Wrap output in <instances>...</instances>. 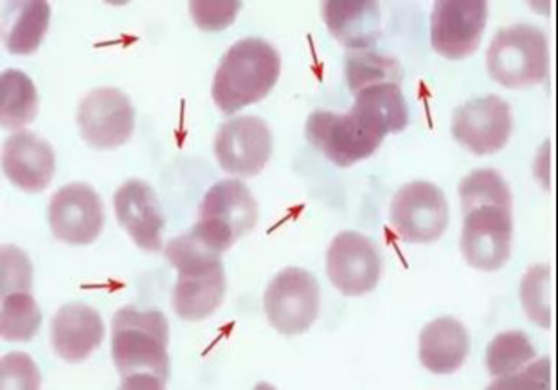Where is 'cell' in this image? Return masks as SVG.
Listing matches in <instances>:
<instances>
[{
    "instance_id": "cell-1",
    "label": "cell",
    "mask_w": 558,
    "mask_h": 390,
    "mask_svg": "<svg viewBox=\"0 0 558 390\" xmlns=\"http://www.w3.org/2000/svg\"><path fill=\"white\" fill-rule=\"evenodd\" d=\"M170 326L159 309L124 306L112 319V359L121 389H166L170 376Z\"/></svg>"
},
{
    "instance_id": "cell-2",
    "label": "cell",
    "mask_w": 558,
    "mask_h": 390,
    "mask_svg": "<svg viewBox=\"0 0 558 390\" xmlns=\"http://www.w3.org/2000/svg\"><path fill=\"white\" fill-rule=\"evenodd\" d=\"M165 256L179 273L171 298L177 317L190 322L211 317L222 306L228 288L222 254L193 227L166 245Z\"/></svg>"
},
{
    "instance_id": "cell-3",
    "label": "cell",
    "mask_w": 558,
    "mask_h": 390,
    "mask_svg": "<svg viewBox=\"0 0 558 390\" xmlns=\"http://www.w3.org/2000/svg\"><path fill=\"white\" fill-rule=\"evenodd\" d=\"M281 57L269 41L243 38L231 46L218 65L211 96L226 115L258 103L278 83Z\"/></svg>"
},
{
    "instance_id": "cell-4",
    "label": "cell",
    "mask_w": 558,
    "mask_h": 390,
    "mask_svg": "<svg viewBox=\"0 0 558 390\" xmlns=\"http://www.w3.org/2000/svg\"><path fill=\"white\" fill-rule=\"evenodd\" d=\"M492 80L507 88H526L548 80V35L530 26L505 27L492 40L486 54Z\"/></svg>"
},
{
    "instance_id": "cell-5",
    "label": "cell",
    "mask_w": 558,
    "mask_h": 390,
    "mask_svg": "<svg viewBox=\"0 0 558 390\" xmlns=\"http://www.w3.org/2000/svg\"><path fill=\"white\" fill-rule=\"evenodd\" d=\"M258 221V204L253 193L240 180L217 182L207 191L198 207V223L202 236L220 254L228 252L240 237L253 231Z\"/></svg>"
},
{
    "instance_id": "cell-6",
    "label": "cell",
    "mask_w": 558,
    "mask_h": 390,
    "mask_svg": "<svg viewBox=\"0 0 558 390\" xmlns=\"http://www.w3.org/2000/svg\"><path fill=\"white\" fill-rule=\"evenodd\" d=\"M319 308V283L303 268H284L265 290L267 320L278 333L287 337L306 333L316 322Z\"/></svg>"
},
{
    "instance_id": "cell-7",
    "label": "cell",
    "mask_w": 558,
    "mask_h": 390,
    "mask_svg": "<svg viewBox=\"0 0 558 390\" xmlns=\"http://www.w3.org/2000/svg\"><path fill=\"white\" fill-rule=\"evenodd\" d=\"M389 220L403 242L433 243L449 226V204L438 185L414 180L397 191Z\"/></svg>"
},
{
    "instance_id": "cell-8",
    "label": "cell",
    "mask_w": 558,
    "mask_h": 390,
    "mask_svg": "<svg viewBox=\"0 0 558 390\" xmlns=\"http://www.w3.org/2000/svg\"><path fill=\"white\" fill-rule=\"evenodd\" d=\"M305 134L308 143L339 168H350L369 159L386 139L362 124L352 112L326 110H317L306 119Z\"/></svg>"
},
{
    "instance_id": "cell-9",
    "label": "cell",
    "mask_w": 558,
    "mask_h": 390,
    "mask_svg": "<svg viewBox=\"0 0 558 390\" xmlns=\"http://www.w3.org/2000/svg\"><path fill=\"white\" fill-rule=\"evenodd\" d=\"M383 254L369 237L341 232L326 252V273L333 288L347 297L373 292L383 278Z\"/></svg>"
},
{
    "instance_id": "cell-10",
    "label": "cell",
    "mask_w": 558,
    "mask_h": 390,
    "mask_svg": "<svg viewBox=\"0 0 558 390\" xmlns=\"http://www.w3.org/2000/svg\"><path fill=\"white\" fill-rule=\"evenodd\" d=\"M512 209L485 206L463 215L461 252L481 272H496L512 256Z\"/></svg>"
},
{
    "instance_id": "cell-11",
    "label": "cell",
    "mask_w": 558,
    "mask_h": 390,
    "mask_svg": "<svg viewBox=\"0 0 558 390\" xmlns=\"http://www.w3.org/2000/svg\"><path fill=\"white\" fill-rule=\"evenodd\" d=\"M485 0H438L430 16V44L439 57L463 60L477 51L485 33Z\"/></svg>"
},
{
    "instance_id": "cell-12",
    "label": "cell",
    "mask_w": 558,
    "mask_h": 390,
    "mask_svg": "<svg viewBox=\"0 0 558 390\" xmlns=\"http://www.w3.org/2000/svg\"><path fill=\"white\" fill-rule=\"evenodd\" d=\"M82 139L94 149H116L129 143L135 130V110L120 88H94L78 108Z\"/></svg>"
},
{
    "instance_id": "cell-13",
    "label": "cell",
    "mask_w": 558,
    "mask_h": 390,
    "mask_svg": "<svg viewBox=\"0 0 558 390\" xmlns=\"http://www.w3.org/2000/svg\"><path fill=\"white\" fill-rule=\"evenodd\" d=\"M47 220L58 242L90 245L104 231V202L90 185L73 182L52 195Z\"/></svg>"
},
{
    "instance_id": "cell-14",
    "label": "cell",
    "mask_w": 558,
    "mask_h": 390,
    "mask_svg": "<svg viewBox=\"0 0 558 390\" xmlns=\"http://www.w3.org/2000/svg\"><path fill=\"white\" fill-rule=\"evenodd\" d=\"M512 108L494 94L456 108L452 137L474 155L501 151L512 135Z\"/></svg>"
},
{
    "instance_id": "cell-15",
    "label": "cell",
    "mask_w": 558,
    "mask_h": 390,
    "mask_svg": "<svg viewBox=\"0 0 558 390\" xmlns=\"http://www.w3.org/2000/svg\"><path fill=\"white\" fill-rule=\"evenodd\" d=\"M215 155L226 173L254 176L272 155V134L264 119L240 115L223 123L215 137Z\"/></svg>"
},
{
    "instance_id": "cell-16",
    "label": "cell",
    "mask_w": 558,
    "mask_h": 390,
    "mask_svg": "<svg viewBox=\"0 0 558 390\" xmlns=\"http://www.w3.org/2000/svg\"><path fill=\"white\" fill-rule=\"evenodd\" d=\"M116 218L135 245L145 252H162L165 216L156 191L145 180L124 182L114 195Z\"/></svg>"
},
{
    "instance_id": "cell-17",
    "label": "cell",
    "mask_w": 558,
    "mask_h": 390,
    "mask_svg": "<svg viewBox=\"0 0 558 390\" xmlns=\"http://www.w3.org/2000/svg\"><path fill=\"white\" fill-rule=\"evenodd\" d=\"M57 168L54 149L40 135L21 130L2 146V171L24 193H40L51 184Z\"/></svg>"
},
{
    "instance_id": "cell-18",
    "label": "cell",
    "mask_w": 558,
    "mask_h": 390,
    "mask_svg": "<svg viewBox=\"0 0 558 390\" xmlns=\"http://www.w3.org/2000/svg\"><path fill=\"white\" fill-rule=\"evenodd\" d=\"M104 340V319L87 304H65L52 319V350L69 364H80L87 359Z\"/></svg>"
},
{
    "instance_id": "cell-19",
    "label": "cell",
    "mask_w": 558,
    "mask_h": 390,
    "mask_svg": "<svg viewBox=\"0 0 558 390\" xmlns=\"http://www.w3.org/2000/svg\"><path fill=\"white\" fill-rule=\"evenodd\" d=\"M320 15L331 36L352 51L369 49L383 33V11L372 0H326Z\"/></svg>"
},
{
    "instance_id": "cell-20",
    "label": "cell",
    "mask_w": 558,
    "mask_h": 390,
    "mask_svg": "<svg viewBox=\"0 0 558 390\" xmlns=\"http://www.w3.org/2000/svg\"><path fill=\"white\" fill-rule=\"evenodd\" d=\"M471 353V334L460 320L439 317L420 333V362L435 375H452Z\"/></svg>"
},
{
    "instance_id": "cell-21",
    "label": "cell",
    "mask_w": 558,
    "mask_h": 390,
    "mask_svg": "<svg viewBox=\"0 0 558 390\" xmlns=\"http://www.w3.org/2000/svg\"><path fill=\"white\" fill-rule=\"evenodd\" d=\"M350 112L375 134H400L408 129L409 107L399 83H384L355 94Z\"/></svg>"
},
{
    "instance_id": "cell-22",
    "label": "cell",
    "mask_w": 558,
    "mask_h": 390,
    "mask_svg": "<svg viewBox=\"0 0 558 390\" xmlns=\"http://www.w3.org/2000/svg\"><path fill=\"white\" fill-rule=\"evenodd\" d=\"M51 22V5L44 0L8 2L2 11V41L16 57L38 51Z\"/></svg>"
},
{
    "instance_id": "cell-23",
    "label": "cell",
    "mask_w": 558,
    "mask_h": 390,
    "mask_svg": "<svg viewBox=\"0 0 558 390\" xmlns=\"http://www.w3.org/2000/svg\"><path fill=\"white\" fill-rule=\"evenodd\" d=\"M38 113V93L32 77L21 71L2 72L0 76V124L4 130H19L32 123Z\"/></svg>"
},
{
    "instance_id": "cell-24",
    "label": "cell",
    "mask_w": 558,
    "mask_h": 390,
    "mask_svg": "<svg viewBox=\"0 0 558 390\" xmlns=\"http://www.w3.org/2000/svg\"><path fill=\"white\" fill-rule=\"evenodd\" d=\"M400 77V63L395 58L384 57L369 49L348 52L347 83L353 94L384 83H399Z\"/></svg>"
},
{
    "instance_id": "cell-25",
    "label": "cell",
    "mask_w": 558,
    "mask_h": 390,
    "mask_svg": "<svg viewBox=\"0 0 558 390\" xmlns=\"http://www.w3.org/2000/svg\"><path fill=\"white\" fill-rule=\"evenodd\" d=\"M41 324V312L32 292L8 293L2 297L0 334L8 342H29Z\"/></svg>"
},
{
    "instance_id": "cell-26",
    "label": "cell",
    "mask_w": 558,
    "mask_h": 390,
    "mask_svg": "<svg viewBox=\"0 0 558 390\" xmlns=\"http://www.w3.org/2000/svg\"><path fill=\"white\" fill-rule=\"evenodd\" d=\"M537 356V351L522 331H505L486 350V369L499 380L513 376Z\"/></svg>"
},
{
    "instance_id": "cell-27",
    "label": "cell",
    "mask_w": 558,
    "mask_h": 390,
    "mask_svg": "<svg viewBox=\"0 0 558 390\" xmlns=\"http://www.w3.org/2000/svg\"><path fill=\"white\" fill-rule=\"evenodd\" d=\"M460 200L463 215L477 207L497 206L512 209V193L496 170L474 171L461 180Z\"/></svg>"
},
{
    "instance_id": "cell-28",
    "label": "cell",
    "mask_w": 558,
    "mask_h": 390,
    "mask_svg": "<svg viewBox=\"0 0 558 390\" xmlns=\"http://www.w3.org/2000/svg\"><path fill=\"white\" fill-rule=\"evenodd\" d=\"M521 303L527 317L543 328H551V268L535 265L521 283Z\"/></svg>"
},
{
    "instance_id": "cell-29",
    "label": "cell",
    "mask_w": 558,
    "mask_h": 390,
    "mask_svg": "<svg viewBox=\"0 0 558 390\" xmlns=\"http://www.w3.org/2000/svg\"><path fill=\"white\" fill-rule=\"evenodd\" d=\"M0 261H2V276H0L2 297L8 293L32 292L33 263L26 256V252L13 245H4Z\"/></svg>"
},
{
    "instance_id": "cell-30",
    "label": "cell",
    "mask_w": 558,
    "mask_h": 390,
    "mask_svg": "<svg viewBox=\"0 0 558 390\" xmlns=\"http://www.w3.org/2000/svg\"><path fill=\"white\" fill-rule=\"evenodd\" d=\"M242 2L223 0V2H211V0H195L190 2V13L198 29L202 32H222L233 24L239 15Z\"/></svg>"
},
{
    "instance_id": "cell-31",
    "label": "cell",
    "mask_w": 558,
    "mask_h": 390,
    "mask_svg": "<svg viewBox=\"0 0 558 390\" xmlns=\"http://www.w3.org/2000/svg\"><path fill=\"white\" fill-rule=\"evenodd\" d=\"M40 373L26 353H11L2 358V389H38Z\"/></svg>"
},
{
    "instance_id": "cell-32",
    "label": "cell",
    "mask_w": 558,
    "mask_h": 390,
    "mask_svg": "<svg viewBox=\"0 0 558 390\" xmlns=\"http://www.w3.org/2000/svg\"><path fill=\"white\" fill-rule=\"evenodd\" d=\"M492 389H549V359L530 365L524 373H515L513 376L497 381Z\"/></svg>"
}]
</instances>
